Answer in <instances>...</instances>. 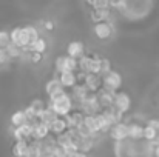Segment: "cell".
<instances>
[{
    "label": "cell",
    "mask_w": 159,
    "mask_h": 157,
    "mask_svg": "<svg viewBox=\"0 0 159 157\" xmlns=\"http://www.w3.org/2000/svg\"><path fill=\"white\" fill-rule=\"evenodd\" d=\"M47 106H48L50 109H53L56 116L65 117V116L70 114L71 109H73V99H71V96L63 89V91H60V93L51 96V97H50V103L47 105Z\"/></svg>",
    "instance_id": "cell-1"
},
{
    "label": "cell",
    "mask_w": 159,
    "mask_h": 157,
    "mask_svg": "<svg viewBox=\"0 0 159 157\" xmlns=\"http://www.w3.org/2000/svg\"><path fill=\"white\" fill-rule=\"evenodd\" d=\"M101 79H102V88H105V89H110V91L116 93L122 86V76L117 71L110 69L107 74L101 76Z\"/></svg>",
    "instance_id": "cell-2"
},
{
    "label": "cell",
    "mask_w": 159,
    "mask_h": 157,
    "mask_svg": "<svg viewBox=\"0 0 159 157\" xmlns=\"http://www.w3.org/2000/svg\"><path fill=\"white\" fill-rule=\"evenodd\" d=\"M9 43L19 46L20 50L30 45V39H28V34H26V31H25L23 26H16L9 33Z\"/></svg>",
    "instance_id": "cell-3"
},
{
    "label": "cell",
    "mask_w": 159,
    "mask_h": 157,
    "mask_svg": "<svg viewBox=\"0 0 159 157\" xmlns=\"http://www.w3.org/2000/svg\"><path fill=\"white\" fill-rule=\"evenodd\" d=\"M108 133H110V136H111L113 140L122 142V140L128 139V125L124 123V122H117V123H114V125L110 128Z\"/></svg>",
    "instance_id": "cell-4"
},
{
    "label": "cell",
    "mask_w": 159,
    "mask_h": 157,
    "mask_svg": "<svg viewBox=\"0 0 159 157\" xmlns=\"http://www.w3.org/2000/svg\"><path fill=\"white\" fill-rule=\"evenodd\" d=\"M93 31H94V36L99 40H107L113 34V26H111V23L108 20L107 22H98V23H94Z\"/></svg>",
    "instance_id": "cell-5"
},
{
    "label": "cell",
    "mask_w": 159,
    "mask_h": 157,
    "mask_svg": "<svg viewBox=\"0 0 159 157\" xmlns=\"http://www.w3.org/2000/svg\"><path fill=\"white\" fill-rule=\"evenodd\" d=\"M113 106L116 109H119L122 114L128 112L130 111V106H131V99L127 93H116L114 96V100H113Z\"/></svg>",
    "instance_id": "cell-6"
},
{
    "label": "cell",
    "mask_w": 159,
    "mask_h": 157,
    "mask_svg": "<svg viewBox=\"0 0 159 157\" xmlns=\"http://www.w3.org/2000/svg\"><path fill=\"white\" fill-rule=\"evenodd\" d=\"M80 106H84L82 109L87 114H98L102 109V106L98 100V96H87V99L80 102Z\"/></svg>",
    "instance_id": "cell-7"
},
{
    "label": "cell",
    "mask_w": 159,
    "mask_h": 157,
    "mask_svg": "<svg viewBox=\"0 0 159 157\" xmlns=\"http://www.w3.org/2000/svg\"><path fill=\"white\" fill-rule=\"evenodd\" d=\"M31 134H33V123L26 122L20 126L14 128V139L16 140H31Z\"/></svg>",
    "instance_id": "cell-8"
},
{
    "label": "cell",
    "mask_w": 159,
    "mask_h": 157,
    "mask_svg": "<svg viewBox=\"0 0 159 157\" xmlns=\"http://www.w3.org/2000/svg\"><path fill=\"white\" fill-rule=\"evenodd\" d=\"M84 85L88 91H99L102 86V79L98 74H85L84 76Z\"/></svg>",
    "instance_id": "cell-9"
},
{
    "label": "cell",
    "mask_w": 159,
    "mask_h": 157,
    "mask_svg": "<svg viewBox=\"0 0 159 157\" xmlns=\"http://www.w3.org/2000/svg\"><path fill=\"white\" fill-rule=\"evenodd\" d=\"M50 136V126L42 123V122H36L33 125V134H31V139L34 140H43Z\"/></svg>",
    "instance_id": "cell-10"
},
{
    "label": "cell",
    "mask_w": 159,
    "mask_h": 157,
    "mask_svg": "<svg viewBox=\"0 0 159 157\" xmlns=\"http://www.w3.org/2000/svg\"><path fill=\"white\" fill-rule=\"evenodd\" d=\"M59 82L60 85L65 88H73L74 85H77V76L74 74V71H63V72H59Z\"/></svg>",
    "instance_id": "cell-11"
},
{
    "label": "cell",
    "mask_w": 159,
    "mask_h": 157,
    "mask_svg": "<svg viewBox=\"0 0 159 157\" xmlns=\"http://www.w3.org/2000/svg\"><path fill=\"white\" fill-rule=\"evenodd\" d=\"M84 51H85V46L82 42L79 40H74V42H70L68 46H66V54L70 57H74V59H79L84 55Z\"/></svg>",
    "instance_id": "cell-12"
},
{
    "label": "cell",
    "mask_w": 159,
    "mask_h": 157,
    "mask_svg": "<svg viewBox=\"0 0 159 157\" xmlns=\"http://www.w3.org/2000/svg\"><path fill=\"white\" fill-rule=\"evenodd\" d=\"M114 96H116L114 91H110V89H105V88H101L99 93H98V100H99V103H101L102 108H105V106L113 105Z\"/></svg>",
    "instance_id": "cell-13"
},
{
    "label": "cell",
    "mask_w": 159,
    "mask_h": 157,
    "mask_svg": "<svg viewBox=\"0 0 159 157\" xmlns=\"http://www.w3.org/2000/svg\"><path fill=\"white\" fill-rule=\"evenodd\" d=\"M66 129H68V126H66V122H65L63 117H57L53 123L50 125V134H54L56 137L63 134Z\"/></svg>",
    "instance_id": "cell-14"
},
{
    "label": "cell",
    "mask_w": 159,
    "mask_h": 157,
    "mask_svg": "<svg viewBox=\"0 0 159 157\" xmlns=\"http://www.w3.org/2000/svg\"><path fill=\"white\" fill-rule=\"evenodd\" d=\"M63 119H65L68 128H76L77 125L82 123V120H84V114H82V111H76V112H70V114H66Z\"/></svg>",
    "instance_id": "cell-15"
},
{
    "label": "cell",
    "mask_w": 159,
    "mask_h": 157,
    "mask_svg": "<svg viewBox=\"0 0 159 157\" xmlns=\"http://www.w3.org/2000/svg\"><path fill=\"white\" fill-rule=\"evenodd\" d=\"M82 125H84V126H85V128H87V129L93 134V136L99 133L94 114H85V116H84V120H82Z\"/></svg>",
    "instance_id": "cell-16"
},
{
    "label": "cell",
    "mask_w": 159,
    "mask_h": 157,
    "mask_svg": "<svg viewBox=\"0 0 159 157\" xmlns=\"http://www.w3.org/2000/svg\"><path fill=\"white\" fill-rule=\"evenodd\" d=\"M60 91H63V86L60 85V82H59L57 77H54V79L47 82V85H45V93H47L50 97L54 96V94H57V93H60Z\"/></svg>",
    "instance_id": "cell-17"
},
{
    "label": "cell",
    "mask_w": 159,
    "mask_h": 157,
    "mask_svg": "<svg viewBox=\"0 0 159 157\" xmlns=\"http://www.w3.org/2000/svg\"><path fill=\"white\" fill-rule=\"evenodd\" d=\"M45 51H47V40L42 39V37H39L37 40H34V42H31V43L28 45V52L43 54Z\"/></svg>",
    "instance_id": "cell-18"
},
{
    "label": "cell",
    "mask_w": 159,
    "mask_h": 157,
    "mask_svg": "<svg viewBox=\"0 0 159 157\" xmlns=\"http://www.w3.org/2000/svg\"><path fill=\"white\" fill-rule=\"evenodd\" d=\"M110 14H111V9L105 8V9H93L91 11V20L93 22H107L110 19Z\"/></svg>",
    "instance_id": "cell-19"
},
{
    "label": "cell",
    "mask_w": 159,
    "mask_h": 157,
    "mask_svg": "<svg viewBox=\"0 0 159 157\" xmlns=\"http://www.w3.org/2000/svg\"><path fill=\"white\" fill-rule=\"evenodd\" d=\"M87 96H88V89L85 88L84 83H80V85H74V86H73V96H71V99H76V100L80 103L82 100L87 99Z\"/></svg>",
    "instance_id": "cell-20"
},
{
    "label": "cell",
    "mask_w": 159,
    "mask_h": 157,
    "mask_svg": "<svg viewBox=\"0 0 159 157\" xmlns=\"http://www.w3.org/2000/svg\"><path fill=\"white\" fill-rule=\"evenodd\" d=\"M94 117H96V123H98V129H99V133H108L110 128H111L113 125L107 120L105 116H104L102 112H98V114H94Z\"/></svg>",
    "instance_id": "cell-21"
},
{
    "label": "cell",
    "mask_w": 159,
    "mask_h": 157,
    "mask_svg": "<svg viewBox=\"0 0 159 157\" xmlns=\"http://www.w3.org/2000/svg\"><path fill=\"white\" fill-rule=\"evenodd\" d=\"M26 151H28V142L26 140H16V143L12 146L14 157H25Z\"/></svg>",
    "instance_id": "cell-22"
},
{
    "label": "cell",
    "mask_w": 159,
    "mask_h": 157,
    "mask_svg": "<svg viewBox=\"0 0 159 157\" xmlns=\"http://www.w3.org/2000/svg\"><path fill=\"white\" fill-rule=\"evenodd\" d=\"M142 129H144L142 125H139V123H130L128 125V137L133 139V140L142 139Z\"/></svg>",
    "instance_id": "cell-23"
},
{
    "label": "cell",
    "mask_w": 159,
    "mask_h": 157,
    "mask_svg": "<svg viewBox=\"0 0 159 157\" xmlns=\"http://www.w3.org/2000/svg\"><path fill=\"white\" fill-rule=\"evenodd\" d=\"M28 120H26V116H25V112H23V109L22 111H16L12 116H11V123H12V126L16 128V126H20V125H23V123H26Z\"/></svg>",
    "instance_id": "cell-24"
},
{
    "label": "cell",
    "mask_w": 159,
    "mask_h": 157,
    "mask_svg": "<svg viewBox=\"0 0 159 157\" xmlns=\"http://www.w3.org/2000/svg\"><path fill=\"white\" fill-rule=\"evenodd\" d=\"M76 69H77V59L63 55V71H76Z\"/></svg>",
    "instance_id": "cell-25"
},
{
    "label": "cell",
    "mask_w": 159,
    "mask_h": 157,
    "mask_svg": "<svg viewBox=\"0 0 159 157\" xmlns=\"http://www.w3.org/2000/svg\"><path fill=\"white\" fill-rule=\"evenodd\" d=\"M142 139H145V140H148V142H155V139H156V131H155V128H153L150 123H147V125L144 126V129H142Z\"/></svg>",
    "instance_id": "cell-26"
},
{
    "label": "cell",
    "mask_w": 159,
    "mask_h": 157,
    "mask_svg": "<svg viewBox=\"0 0 159 157\" xmlns=\"http://www.w3.org/2000/svg\"><path fill=\"white\" fill-rule=\"evenodd\" d=\"M5 51H6L8 59H17V57H20V54H22V50H20L19 46L12 45V43H8V45L5 46Z\"/></svg>",
    "instance_id": "cell-27"
},
{
    "label": "cell",
    "mask_w": 159,
    "mask_h": 157,
    "mask_svg": "<svg viewBox=\"0 0 159 157\" xmlns=\"http://www.w3.org/2000/svg\"><path fill=\"white\" fill-rule=\"evenodd\" d=\"M25 28V31H26V34H28V39H30V43L31 42H34V40H37L40 36H39V31H37V28L36 26H31V25H28V26H23Z\"/></svg>",
    "instance_id": "cell-28"
},
{
    "label": "cell",
    "mask_w": 159,
    "mask_h": 157,
    "mask_svg": "<svg viewBox=\"0 0 159 157\" xmlns=\"http://www.w3.org/2000/svg\"><path fill=\"white\" fill-rule=\"evenodd\" d=\"M111 69V65L107 59H99V76H104Z\"/></svg>",
    "instance_id": "cell-29"
},
{
    "label": "cell",
    "mask_w": 159,
    "mask_h": 157,
    "mask_svg": "<svg viewBox=\"0 0 159 157\" xmlns=\"http://www.w3.org/2000/svg\"><path fill=\"white\" fill-rule=\"evenodd\" d=\"M30 105H31V106H33V108L37 111V114H39L42 109H45V108H47L45 102H43V100H40V99H34V100H33V102H31Z\"/></svg>",
    "instance_id": "cell-30"
},
{
    "label": "cell",
    "mask_w": 159,
    "mask_h": 157,
    "mask_svg": "<svg viewBox=\"0 0 159 157\" xmlns=\"http://www.w3.org/2000/svg\"><path fill=\"white\" fill-rule=\"evenodd\" d=\"M9 43V33L8 31H0V48H5Z\"/></svg>",
    "instance_id": "cell-31"
},
{
    "label": "cell",
    "mask_w": 159,
    "mask_h": 157,
    "mask_svg": "<svg viewBox=\"0 0 159 157\" xmlns=\"http://www.w3.org/2000/svg\"><path fill=\"white\" fill-rule=\"evenodd\" d=\"M148 123L155 128V131H156V139H155V145H159V120L158 119H153V120H148Z\"/></svg>",
    "instance_id": "cell-32"
},
{
    "label": "cell",
    "mask_w": 159,
    "mask_h": 157,
    "mask_svg": "<svg viewBox=\"0 0 159 157\" xmlns=\"http://www.w3.org/2000/svg\"><path fill=\"white\" fill-rule=\"evenodd\" d=\"M66 151L62 148V146H59V145H54L53 148V157H66Z\"/></svg>",
    "instance_id": "cell-33"
},
{
    "label": "cell",
    "mask_w": 159,
    "mask_h": 157,
    "mask_svg": "<svg viewBox=\"0 0 159 157\" xmlns=\"http://www.w3.org/2000/svg\"><path fill=\"white\" fill-rule=\"evenodd\" d=\"M8 60H9V59H8V55H6L5 48H0V66H2V65H5Z\"/></svg>",
    "instance_id": "cell-34"
},
{
    "label": "cell",
    "mask_w": 159,
    "mask_h": 157,
    "mask_svg": "<svg viewBox=\"0 0 159 157\" xmlns=\"http://www.w3.org/2000/svg\"><path fill=\"white\" fill-rule=\"evenodd\" d=\"M42 55L43 54H37V52H31V62L33 63H39L42 60Z\"/></svg>",
    "instance_id": "cell-35"
},
{
    "label": "cell",
    "mask_w": 159,
    "mask_h": 157,
    "mask_svg": "<svg viewBox=\"0 0 159 157\" xmlns=\"http://www.w3.org/2000/svg\"><path fill=\"white\" fill-rule=\"evenodd\" d=\"M66 157H87V154L82 151H74V153H70Z\"/></svg>",
    "instance_id": "cell-36"
},
{
    "label": "cell",
    "mask_w": 159,
    "mask_h": 157,
    "mask_svg": "<svg viewBox=\"0 0 159 157\" xmlns=\"http://www.w3.org/2000/svg\"><path fill=\"white\" fill-rule=\"evenodd\" d=\"M54 28V23L51 20H48V22H45V29H48V31H51Z\"/></svg>",
    "instance_id": "cell-37"
},
{
    "label": "cell",
    "mask_w": 159,
    "mask_h": 157,
    "mask_svg": "<svg viewBox=\"0 0 159 157\" xmlns=\"http://www.w3.org/2000/svg\"><path fill=\"white\" fill-rule=\"evenodd\" d=\"M85 3H88V5H90V6L93 8V6H94V5L98 3V0H85Z\"/></svg>",
    "instance_id": "cell-38"
},
{
    "label": "cell",
    "mask_w": 159,
    "mask_h": 157,
    "mask_svg": "<svg viewBox=\"0 0 159 157\" xmlns=\"http://www.w3.org/2000/svg\"><path fill=\"white\" fill-rule=\"evenodd\" d=\"M156 157H159V145H156Z\"/></svg>",
    "instance_id": "cell-39"
}]
</instances>
